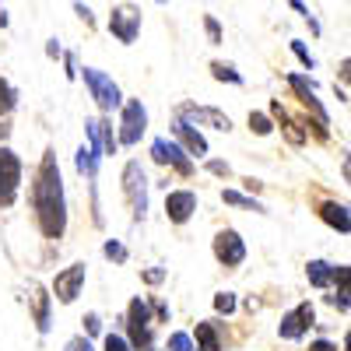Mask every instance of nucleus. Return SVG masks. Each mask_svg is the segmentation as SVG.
Returning <instances> with one entry per match:
<instances>
[{"label": "nucleus", "instance_id": "f257e3e1", "mask_svg": "<svg viewBox=\"0 0 351 351\" xmlns=\"http://www.w3.org/2000/svg\"><path fill=\"white\" fill-rule=\"evenodd\" d=\"M32 208H36V225L46 239H60L67 232V197H64V180L56 155L46 152L39 162V172L32 180Z\"/></svg>", "mask_w": 351, "mask_h": 351}, {"label": "nucleus", "instance_id": "f03ea898", "mask_svg": "<svg viewBox=\"0 0 351 351\" xmlns=\"http://www.w3.org/2000/svg\"><path fill=\"white\" fill-rule=\"evenodd\" d=\"M123 193H127V204L137 221L148 218V180H144V169L141 162H127L123 169Z\"/></svg>", "mask_w": 351, "mask_h": 351}, {"label": "nucleus", "instance_id": "7ed1b4c3", "mask_svg": "<svg viewBox=\"0 0 351 351\" xmlns=\"http://www.w3.org/2000/svg\"><path fill=\"white\" fill-rule=\"evenodd\" d=\"M81 77H84V84H88V92H92V99H95L106 112H112L116 106L123 102V99H120V88H116V81H112L109 74H102L99 67H84Z\"/></svg>", "mask_w": 351, "mask_h": 351}, {"label": "nucleus", "instance_id": "20e7f679", "mask_svg": "<svg viewBox=\"0 0 351 351\" xmlns=\"http://www.w3.org/2000/svg\"><path fill=\"white\" fill-rule=\"evenodd\" d=\"M21 190V162L11 148H0V208H11Z\"/></svg>", "mask_w": 351, "mask_h": 351}, {"label": "nucleus", "instance_id": "39448f33", "mask_svg": "<svg viewBox=\"0 0 351 351\" xmlns=\"http://www.w3.org/2000/svg\"><path fill=\"white\" fill-rule=\"evenodd\" d=\"M127 324H130V344L148 351L152 348V306L144 299H134L127 309Z\"/></svg>", "mask_w": 351, "mask_h": 351}, {"label": "nucleus", "instance_id": "423d86ee", "mask_svg": "<svg viewBox=\"0 0 351 351\" xmlns=\"http://www.w3.org/2000/svg\"><path fill=\"white\" fill-rule=\"evenodd\" d=\"M144 130H148V109L141 106V99L123 102V120H120V137H116V144H137Z\"/></svg>", "mask_w": 351, "mask_h": 351}, {"label": "nucleus", "instance_id": "0eeeda50", "mask_svg": "<svg viewBox=\"0 0 351 351\" xmlns=\"http://www.w3.org/2000/svg\"><path fill=\"white\" fill-rule=\"evenodd\" d=\"M288 84L295 88V95H299V102L313 112V120H316V127L319 130H327L330 127V116H327V109L319 106V99H316V81H306L302 74H288Z\"/></svg>", "mask_w": 351, "mask_h": 351}, {"label": "nucleus", "instance_id": "6e6552de", "mask_svg": "<svg viewBox=\"0 0 351 351\" xmlns=\"http://www.w3.org/2000/svg\"><path fill=\"white\" fill-rule=\"evenodd\" d=\"M215 256L218 263H225V267H239V263L246 260V243L236 228H221L215 236Z\"/></svg>", "mask_w": 351, "mask_h": 351}, {"label": "nucleus", "instance_id": "1a4fd4ad", "mask_svg": "<svg viewBox=\"0 0 351 351\" xmlns=\"http://www.w3.org/2000/svg\"><path fill=\"white\" fill-rule=\"evenodd\" d=\"M316 324V313H313V306L309 302H302V306H295L291 313H285L281 316V324H278V334L285 337V341H302L306 337V330Z\"/></svg>", "mask_w": 351, "mask_h": 351}, {"label": "nucleus", "instance_id": "9d476101", "mask_svg": "<svg viewBox=\"0 0 351 351\" xmlns=\"http://www.w3.org/2000/svg\"><path fill=\"white\" fill-rule=\"evenodd\" d=\"M109 32L120 39L123 46H130L141 32V11L137 8H112L109 14Z\"/></svg>", "mask_w": 351, "mask_h": 351}, {"label": "nucleus", "instance_id": "9b49d317", "mask_svg": "<svg viewBox=\"0 0 351 351\" xmlns=\"http://www.w3.org/2000/svg\"><path fill=\"white\" fill-rule=\"evenodd\" d=\"M84 274H88V267H84V263H71L67 271H60V274H56V281H53V291H56V299H60L64 306H71V302L81 295Z\"/></svg>", "mask_w": 351, "mask_h": 351}, {"label": "nucleus", "instance_id": "f8f14e48", "mask_svg": "<svg viewBox=\"0 0 351 351\" xmlns=\"http://www.w3.org/2000/svg\"><path fill=\"white\" fill-rule=\"evenodd\" d=\"M180 120H186L190 127H193V123H197V127H211V130H221V134L232 130L228 116L218 112V109H208V106H183V109H180Z\"/></svg>", "mask_w": 351, "mask_h": 351}, {"label": "nucleus", "instance_id": "ddd939ff", "mask_svg": "<svg viewBox=\"0 0 351 351\" xmlns=\"http://www.w3.org/2000/svg\"><path fill=\"white\" fill-rule=\"evenodd\" d=\"M152 158H155L158 165H172L176 172H183V176H190V172H193V165H190L186 152L180 148V144L165 141V137H155V144H152Z\"/></svg>", "mask_w": 351, "mask_h": 351}, {"label": "nucleus", "instance_id": "4468645a", "mask_svg": "<svg viewBox=\"0 0 351 351\" xmlns=\"http://www.w3.org/2000/svg\"><path fill=\"white\" fill-rule=\"evenodd\" d=\"M193 211H197V193H190V190H172V193L165 197V218H169L172 225L190 221Z\"/></svg>", "mask_w": 351, "mask_h": 351}, {"label": "nucleus", "instance_id": "2eb2a0df", "mask_svg": "<svg viewBox=\"0 0 351 351\" xmlns=\"http://www.w3.org/2000/svg\"><path fill=\"white\" fill-rule=\"evenodd\" d=\"M172 134L183 141V148H186L190 155H197V158L208 155V141H204V134H200V130H193L186 120H176V123H172Z\"/></svg>", "mask_w": 351, "mask_h": 351}, {"label": "nucleus", "instance_id": "dca6fc26", "mask_svg": "<svg viewBox=\"0 0 351 351\" xmlns=\"http://www.w3.org/2000/svg\"><path fill=\"white\" fill-rule=\"evenodd\" d=\"M319 218H324L330 228H337L341 236H348V232H351L348 208H344V204H337V200H324V204H319Z\"/></svg>", "mask_w": 351, "mask_h": 351}, {"label": "nucleus", "instance_id": "f3484780", "mask_svg": "<svg viewBox=\"0 0 351 351\" xmlns=\"http://www.w3.org/2000/svg\"><path fill=\"white\" fill-rule=\"evenodd\" d=\"M49 302H53V295L46 288H32V313H36V327H39V334H46L49 330Z\"/></svg>", "mask_w": 351, "mask_h": 351}, {"label": "nucleus", "instance_id": "a211bd4d", "mask_svg": "<svg viewBox=\"0 0 351 351\" xmlns=\"http://www.w3.org/2000/svg\"><path fill=\"white\" fill-rule=\"evenodd\" d=\"M306 278H309L313 288H327L334 281V267H330L327 260H309L306 263Z\"/></svg>", "mask_w": 351, "mask_h": 351}, {"label": "nucleus", "instance_id": "6ab92c4d", "mask_svg": "<svg viewBox=\"0 0 351 351\" xmlns=\"http://www.w3.org/2000/svg\"><path fill=\"white\" fill-rule=\"evenodd\" d=\"M77 172L81 176H88V180H95L99 176V148L95 144H88V148H77Z\"/></svg>", "mask_w": 351, "mask_h": 351}, {"label": "nucleus", "instance_id": "aec40b11", "mask_svg": "<svg viewBox=\"0 0 351 351\" xmlns=\"http://www.w3.org/2000/svg\"><path fill=\"white\" fill-rule=\"evenodd\" d=\"M271 116L285 127V134H288V141H291V144H302V141H306V137H302V130H299V123L285 112V106H281V102H271Z\"/></svg>", "mask_w": 351, "mask_h": 351}, {"label": "nucleus", "instance_id": "412c9836", "mask_svg": "<svg viewBox=\"0 0 351 351\" xmlns=\"http://www.w3.org/2000/svg\"><path fill=\"white\" fill-rule=\"evenodd\" d=\"M197 351H221V344H218V330H215V324H197Z\"/></svg>", "mask_w": 351, "mask_h": 351}, {"label": "nucleus", "instance_id": "4be33fe9", "mask_svg": "<svg viewBox=\"0 0 351 351\" xmlns=\"http://www.w3.org/2000/svg\"><path fill=\"white\" fill-rule=\"evenodd\" d=\"M14 106H18V92H14V84H11L8 77H0V116H8Z\"/></svg>", "mask_w": 351, "mask_h": 351}, {"label": "nucleus", "instance_id": "5701e85b", "mask_svg": "<svg viewBox=\"0 0 351 351\" xmlns=\"http://www.w3.org/2000/svg\"><path fill=\"white\" fill-rule=\"evenodd\" d=\"M221 200H225V204H236V208L263 211V204H260V200H253V197H246V193H239V190H225V193H221Z\"/></svg>", "mask_w": 351, "mask_h": 351}, {"label": "nucleus", "instance_id": "b1692460", "mask_svg": "<svg viewBox=\"0 0 351 351\" xmlns=\"http://www.w3.org/2000/svg\"><path fill=\"white\" fill-rule=\"evenodd\" d=\"M99 148H102L106 155H116V148H120V144H116L112 127H109V123H102V120H99Z\"/></svg>", "mask_w": 351, "mask_h": 351}, {"label": "nucleus", "instance_id": "393cba45", "mask_svg": "<svg viewBox=\"0 0 351 351\" xmlns=\"http://www.w3.org/2000/svg\"><path fill=\"white\" fill-rule=\"evenodd\" d=\"M211 74L218 77V81H232V84H243V74L236 71V67H228V64H211Z\"/></svg>", "mask_w": 351, "mask_h": 351}, {"label": "nucleus", "instance_id": "a878e982", "mask_svg": "<svg viewBox=\"0 0 351 351\" xmlns=\"http://www.w3.org/2000/svg\"><path fill=\"white\" fill-rule=\"evenodd\" d=\"M250 130L260 134V137H267L274 127H271V116L267 112H250Z\"/></svg>", "mask_w": 351, "mask_h": 351}, {"label": "nucleus", "instance_id": "bb28decb", "mask_svg": "<svg viewBox=\"0 0 351 351\" xmlns=\"http://www.w3.org/2000/svg\"><path fill=\"white\" fill-rule=\"evenodd\" d=\"M215 309L218 313H236V295H232V291H218V295H215Z\"/></svg>", "mask_w": 351, "mask_h": 351}, {"label": "nucleus", "instance_id": "cd10ccee", "mask_svg": "<svg viewBox=\"0 0 351 351\" xmlns=\"http://www.w3.org/2000/svg\"><path fill=\"white\" fill-rule=\"evenodd\" d=\"M169 351H197V348H193L190 334H172L169 337Z\"/></svg>", "mask_w": 351, "mask_h": 351}, {"label": "nucleus", "instance_id": "c85d7f7f", "mask_svg": "<svg viewBox=\"0 0 351 351\" xmlns=\"http://www.w3.org/2000/svg\"><path fill=\"white\" fill-rule=\"evenodd\" d=\"M102 253H106L109 260H116V263H123V260H127V246H120V243H112V239H109V243L102 246Z\"/></svg>", "mask_w": 351, "mask_h": 351}, {"label": "nucleus", "instance_id": "c756f323", "mask_svg": "<svg viewBox=\"0 0 351 351\" xmlns=\"http://www.w3.org/2000/svg\"><path fill=\"white\" fill-rule=\"evenodd\" d=\"M106 351H130V344L120 334H106Z\"/></svg>", "mask_w": 351, "mask_h": 351}, {"label": "nucleus", "instance_id": "7c9ffc66", "mask_svg": "<svg viewBox=\"0 0 351 351\" xmlns=\"http://www.w3.org/2000/svg\"><path fill=\"white\" fill-rule=\"evenodd\" d=\"M291 53H295V56H299V60H302V64H306L309 71L316 67V60H313V56H309V49H306L302 43H291Z\"/></svg>", "mask_w": 351, "mask_h": 351}, {"label": "nucleus", "instance_id": "2f4dec72", "mask_svg": "<svg viewBox=\"0 0 351 351\" xmlns=\"http://www.w3.org/2000/svg\"><path fill=\"white\" fill-rule=\"evenodd\" d=\"M204 28H208V36H211V43H221V25L208 14V18H204Z\"/></svg>", "mask_w": 351, "mask_h": 351}, {"label": "nucleus", "instance_id": "473e14b6", "mask_svg": "<svg viewBox=\"0 0 351 351\" xmlns=\"http://www.w3.org/2000/svg\"><path fill=\"white\" fill-rule=\"evenodd\" d=\"M67 351H92V341H88V337H71Z\"/></svg>", "mask_w": 351, "mask_h": 351}, {"label": "nucleus", "instance_id": "72a5a7b5", "mask_svg": "<svg viewBox=\"0 0 351 351\" xmlns=\"http://www.w3.org/2000/svg\"><path fill=\"white\" fill-rule=\"evenodd\" d=\"M84 327H88V334H99V327H102L99 324V313H88L84 316Z\"/></svg>", "mask_w": 351, "mask_h": 351}, {"label": "nucleus", "instance_id": "f704fd0d", "mask_svg": "<svg viewBox=\"0 0 351 351\" xmlns=\"http://www.w3.org/2000/svg\"><path fill=\"white\" fill-rule=\"evenodd\" d=\"M309 351H337V344H330V341H316V344H309Z\"/></svg>", "mask_w": 351, "mask_h": 351}, {"label": "nucleus", "instance_id": "c9c22d12", "mask_svg": "<svg viewBox=\"0 0 351 351\" xmlns=\"http://www.w3.org/2000/svg\"><path fill=\"white\" fill-rule=\"evenodd\" d=\"M208 169H211L215 176H228V165H225V162H211Z\"/></svg>", "mask_w": 351, "mask_h": 351}, {"label": "nucleus", "instance_id": "e433bc0d", "mask_svg": "<svg viewBox=\"0 0 351 351\" xmlns=\"http://www.w3.org/2000/svg\"><path fill=\"white\" fill-rule=\"evenodd\" d=\"M144 281H152V285H158V281H162V271H148V274H144Z\"/></svg>", "mask_w": 351, "mask_h": 351}, {"label": "nucleus", "instance_id": "4c0bfd02", "mask_svg": "<svg viewBox=\"0 0 351 351\" xmlns=\"http://www.w3.org/2000/svg\"><path fill=\"white\" fill-rule=\"evenodd\" d=\"M8 25V11H0V28H4Z\"/></svg>", "mask_w": 351, "mask_h": 351}, {"label": "nucleus", "instance_id": "58836bf2", "mask_svg": "<svg viewBox=\"0 0 351 351\" xmlns=\"http://www.w3.org/2000/svg\"><path fill=\"white\" fill-rule=\"evenodd\" d=\"M8 134H11V130H8V127H0V141H4V137H8Z\"/></svg>", "mask_w": 351, "mask_h": 351}, {"label": "nucleus", "instance_id": "ea45409f", "mask_svg": "<svg viewBox=\"0 0 351 351\" xmlns=\"http://www.w3.org/2000/svg\"><path fill=\"white\" fill-rule=\"evenodd\" d=\"M148 351H152V348H148Z\"/></svg>", "mask_w": 351, "mask_h": 351}]
</instances>
